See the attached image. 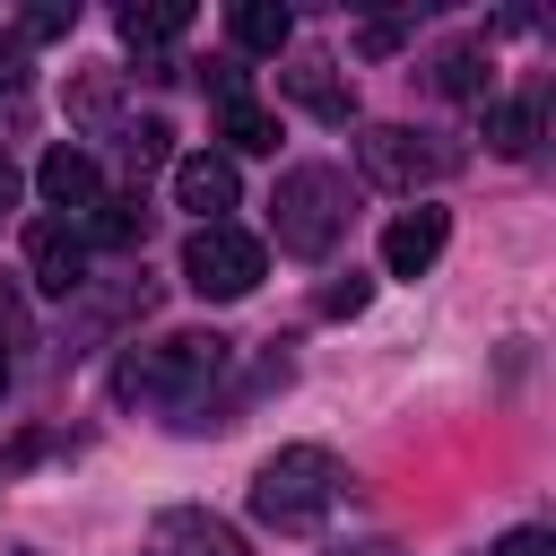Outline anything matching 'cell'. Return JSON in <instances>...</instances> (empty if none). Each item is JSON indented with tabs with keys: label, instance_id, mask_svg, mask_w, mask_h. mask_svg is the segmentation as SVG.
Returning <instances> with one entry per match:
<instances>
[{
	"label": "cell",
	"instance_id": "cell-1",
	"mask_svg": "<svg viewBox=\"0 0 556 556\" xmlns=\"http://www.w3.org/2000/svg\"><path fill=\"white\" fill-rule=\"evenodd\" d=\"M339 486H348V469H339L321 443H287V452H269V460H261V478H252V521H261V530H287V539H304V530H321V521H330Z\"/></svg>",
	"mask_w": 556,
	"mask_h": 556
},
{
	"label": "cell",
	"instance_id": "cell-2",
	"mask_svg": "<svg viewBox=\"0 0 556 556\" xmlns=\"http://www.w3.org/2000/svg\"><path fill=\"white\" fill-rule=\"evenodd\" d=\"M348 217H356V191H348L339 165H287L278 191H269V235H278V252H295V261H321V252L348 235Z\"/></svg>",
	"mask_w": 556,
	"mask_h": 556
},
{
	"label": "cell",
	"instance_id": "cell-3",
	"mask_svg": "<svg viewBox=\"0 0 556 556\" xmlns=\"http://www.w3.org/2000/svg\"><path fill=\"white\" fill-rule=\"evenodd\" d=\"M226 374V339L217 330H165L156 348H130L113 391L122 400H148V408H191L208 382Z\"/></svg>",
	"mask_w": 556,
	"mask_h": 556
},
{
	"label": "cell",
	"instance_id": "cell-4",
	"mask_svg": "<svg viewBox=\"0 0 556 556\" xmlns=\"http://www.w3.org/2000/svg\"><path fill=\"white\" fill-rule=\"evenodd\" d=\"M356 165L382 191H417V182H443L460 165V148H443L434 130H408V122H365L356 130Z\"/></svg>",
	"mask_w": 556,
	"mask_h": 556
},
{
	"label": "cell",
	"instance_id": "cell-5",
	"mask_svg": "<svg viewBox=\"0 0 556 556\" xmlns=\"http://www.w3.org/2000/svg\"><path fill=\"white\" fill-rule=\"evenodd\" d=\"M261 269H269V252H261L243 226H191V243H182V287H191V295H208V304L252 295V287H261Z\"/></svg>",
	"mask_w": 556,
	"mask_h": 556
},
{
	"label": "cell",
	"instance_id": "cell-6",
	"mask_svg": "<svg viewBox=\"0 0 556 556\" xmlns=\"http://www.w3.org/2000/svg\"><path fill=\"white\" fill-rule=\"evenodd\" d=\"M26 278H35L43 295H78V287H87V235H78L70 217H35V226H26Z\"/></svg>",
	"mask_w": 556,
	"mask_h": 556
},
{
	"label": "cell",
	"instance_id": "cell-7",
	"mask_svg": "<svg viewBox=\"0 0 556 556\" xmlns=\"http://www.w3.org/2000/svg\"><path fill=\"white\" fill-rule=\"evenodd\" d=\"M35 191L52 200V217H70V226H78V217L104 200V165H96L87 148H70V139H61V148H43V165H35Z\"/></svg>",
	"mask_w": 556,
	"mask_h": 556
},
{
	"label": "cell",
	"instance_id": "cell-8",
	"mask_svg": "<svg viewBox=\"0 0 556 556\" xmlns=\"http://www.w3.org/2000/svg\"><path fill=\"white\" fill-rule=\"evenodd\" d=\"M443 243H452V217L417 200V208H400V217L382 226V269H391V278H426V269L443 261Z\"/></svg>",
	"mask_w": 556,
	"mask_h": 556
},
{
	"label": "cell",
	"instance_id": "cell-9",
	"mask_svg": "<svg viewBox=\"0 0 556 556\" xmlns=\"http://www.w3.org/2000/svg\"><path fill=\"white\" fill-rule=\"evenodd\" d=\"M148 556H243V539H235V521H217L200 504H174V513L148 521Z\"/></svg>",
	"mask_w": 556,
	"mask_h": 556
},
{
	"label": "cell",
	"instance_id": "cell-10",
	"mask_svg": "<svg viewBox=\"0 0 556 556\" xmlns=\"http://www.w3.org/2000/svg\"><path fill=\"white\" fill-rule=\"evenodd\" d=\"M174 200L200 217V226H226V208L243 200V182H235V156H174Z\"/></svg>",
	"mask_w": 556,
	"mask_h": 556
},
{
	"label": "cell",
	"instance_id": "cell-11",
	"mask_svg": "<svg viewBox=\"0 0 556 556\" xmlns=\"http://www.w3.org/2000/svg\"><path fill=\"white\" fill-rule=\"evenodd\" d=\"M278 87H287L304 113H321V122H348V113H356V87L339 78L330 52H295V70H278Z\"/></svg>",
	"mask_w": 556,
	"mask_h": 556
},
{
	"label": "cell",
	"instance_id": "cell-12",
	"mask_svg": "<svg viewBox=\"0 0 556 556\" xmlns=\"http://www.w3.org/2000/svg\"><path fill=\"white\" fill-rule=\"evenodd\" d=\"M182 26H191L182 0H148V9L130 0V9H122V43H130V52H156V43H174Z\"/></svg>",
	"mask_w": 556,
	"mask_h": 556
},
{
	"label": "cell",
	"instance_id": "cell-13",
	"mask_svg": "<svg viewBox=\"0 0 556 556\" xmlns=\"http://www.w3.org/2000/svg\"><path fill=\"white\" fill-rule=\"evenodd\" d=\"M226 26H235V43H243V52H287V35H295L278 0H235V17H226Z\"/></svg>",
	"mask_w": 556,
	"mask_h": 556
},
{
	"label": "cell",
	"instance_id": "cell-14",
	"mask_svg": "<svg viewBox=\"0 0 556 556\" xmlns=\"http://www.w3.org/2000/svg\"><path fill=\"white\" fill-rule=\"evenodd\" d=\"M78 235H87V243H139V235H148V208L122 200V191H104V200L78 217Z\"/></svg>",
	"mask_w": 556,
	"mask_h": 556
},
{
	"label": "cell",
	"instance_id": "cell-15",
	"mask_svg": "<svg viewBox=\"0 0 556 556\" xmlns=\"http://www.w3.org/2000/svg\"><path fill=\"white\" fill-rule=\"evenodd\" d=\"M226 148L269 156V148H278V113H269V104H252V96H243V104H226Z\"/></svg>",
	"mask_w": 556,
	"mask_h": 556
},
{
	"label": "cell",
	"instance_id": "cell-16",
	"mask_svg": "<svg viewBox=\"0 0 556 556\" xmlns=\"http://www.w3.org/2000/svg\"><path fill=\"white\" fill-rule=\"evenodd\" d=\"M539 139V104H486V148L495 156H530Z\"/></svg>",
	"mask_w": 556,
	"mask_h": 556
},
{
	"label": "cell",
	"instance_id": "cell-17",
	"mask_svg": "<svg viewBox=\"0 0 556 556\" xmlns=\"http://www.w3.org/2000/svg\"><path fill=\"white\" fill-rule=\"evenodd\" d=\"M434 78H443V96H486V61H478L469 43H460V52H443V70H434Z\"/></svg>",
	"mask_w": 556,
	"mask_h": 556
},
{
	"label": "cell",
	"instance_id": "cell-18",
	"mask_svg": "<svg viewBox=\"0 0 556 556\" xmlns=\"http://www.w3.org/2000/svg\"><path fill=\"white\" fill-rule=\"evenodd\" d=\"M165 139H174L165 122H130V130H122V156H130V165H165Z\"/></svg>",
	"mask_w": 556,
	"mask_h": 556
},
{
	"label": "cell",
	"instance_id": "cell-19",
	"mask_svg": "<svg viewBox=\"0 0 556 556\" xmlns=\"http://www.w3.org/2000/svg\"><path fill=\"white\" fill-rule=\"evenodd\" d=\"M365 295H374V287H365V278L348 269L339 287H321V313H365Z\"/></svg>",
	"mask_w": 556,
	"mask_h": 556
},
{
	"label": "cell",
	"instance_id": "cell-20",
	"mask_svg": "<svg viewBox=\"0 0 556 556\" xmlns=\"http://www.w3.org/2000/svg\"><path fill=\"white\" fill-rule=\"evenodd\" d=\"M486 556H556V539H547V530H504Z\"/></svg>",
	"mask_w": 556,
	"mask_h": 556
},
{
	"label": "cell",
	"instance_id": "cell-21",
	"mask_svg": "<svg viewBox=\"0 0 556 556\" xmlns=\"http://www.w3.org/2000/svg\"><path fill=\"white\" fill-rule=\"evenodd\" d=\"M200 78H208V87H217V104H243V70H235V61H208V70H200Z\"/></svg>",
	"mask_w": 556,
	"mask_h": 556
},
{
	"label": "cell",
	"instance_id": "cell-22",
	"mask_svg": "<svg viewBox=\"0 0 556 556\" xmlns=\"http://www.w3.org/2000/svg\"><path fill=\"white\" fill-rule=\"evenodd\" d=\"M0 87L26 96V43H0Z\"/></svg>",
	"mask_w": 556,
	"mask_h": 556
},
{
	"label": "cell",
	"instance_id": "cell-23",
	"mask_svg": "<svg viewBox=\"0 0 556 556\" xmlns=\"http://www.w3.org/2000/svg\"><path fill=\"white\" fill-rule=\"evenodd\" d=\"M78 113H87V122H104V113H113V87H104V78H87V87H78Z\"/></svg>",
	"mask_w": 556,
	"mask_h": 556
},
{
	"label": "cell",
	"instance_id": "cell-24",
	"mask_svg": "<svg viewBox=\"0 0 556 556\" xmlns=\"http://www.w3.org/2000/svg\"><path fill=\"white\" fill-rule=\"evenodd\" d=\"M61 26H78V9H35L26 17V35H61Z\"/></svg>",
	"mask_w": 556,
	"mask_h": 556
},
{
	"label": "cell",
	"instance_id": "cell-25",
	"mask_svg": "<svg viewBox=\"0 0 556 556\" xmlns=\"http://www.w3.org/2000/svg\"><path fill=\"white\" fill-rule=\"evenodd\" d=\"M9 208H17V165L0 156V217H9Z\"/></svg>",
	"mask_w": 556,
	"mask_h": 556
},
{
	"label": "cell",
	"instance_id": "cell-26",
	"mask_svg": "<svg viewBox=\"0 0 556 556\" xmlns=\"http://www.w3.org/2000/svg\"><path fill=\"white\" fill-rule=\"evenodd\" d=\"M348 556H400V547H382V539H374V547H348Z\"/></svg>",
	"mask_w": 556,
	"mask_h": 556
}]
</instances>
